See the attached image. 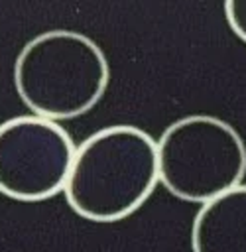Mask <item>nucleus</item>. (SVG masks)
Returning a JSON list of instances; mask_svg holds the SVG:
<instances>
[{
    "label": "nucleus",
    "instance_id": "obj_2",
    "mask_svg": "<svg viewBox=\"0 0 246 252\" xmlns=\"http://www.w3.org/2000/svg\"><path fill=\"white\" fill-rule=\"evenodd\" d=\"M12 77L20 100L31 114L61 122L98 104L110 83V65L89 35L47 30L24 43Z\"/></svg>",
    "mask_w": 246,
    "mask_h": 252
},
{
    "label": "nucleus",
    "instance_id": "obj_1",
    "mask_svg": "<svg viewBox=\"0 0 246 252\" xmlns=\"http://www.w3.org/2000/svg\"><path fill=\"white\" fill-rule=\"evenodd\" d=\"M157 183V140L138 126L114 124L77 146L63 195L75 215L116 222L136 213Z\"/></svg>",
    "mask_w": 246,
    "mask_h": 252
},
{
    "label": "nucleus",
    "instance_id": "obj_6",
    "mask_svg": "<svg viewBox=\"0 0 246 252\" xmlns=\"http://www.w3.org/2000/svg\"><path fill=\"white\" fill-rule=\"evenodd\" d=\"M224 18L230 32L246 43V0H228L224 2Z\"/></svg>",
    "mask_w": 246,
    "mask_h": 252
},
{
    "label": "nucleus",
    "instance_id": "obj_4",
    "mask_svg": "<svg viewBox=\"0 0 246 252\" xmlns=\"http://www.w3.org/2000/svg\"><path fill=\"white\" fill-rule=\"evenodd\" d=\"M77 146L53 120L24 114L0 124V193L24 203L65 189Z\"/></svg>",
    "mask_w": 246,
    "mask_h": 252
},
{
    "label": "nucleus",
    "instance_id": "obj_5",
    "mask_svg": "<svg viewBox=\"0 0 246 252\" xmlns=\"http://www.w3.org/2000/svg\"><path fill=\"white\" fill-rule=\"evenodd\" d=\"M193 252H246V185L199 207L191 224Z\"/></svg>",
    "mask_w": 246,
    "mask_h": 252
},
{
    "label": "nucleus",
    "instance_id": "obj_3",
    "mask_svg": "<svg viewBox=\"0 0 246 252\" xmlns=\"http://www.w3.org/2000/svg\"><path fill=\"white\" fill-rule=\"evenodd\" d=\"M157 171L173 197L205 205L242 185L246 144L230 122L189 114L173 120L157 138Z\"/></svg>",
    "mask_w": 246,
    "mask_h": 252
}]
</instances>
